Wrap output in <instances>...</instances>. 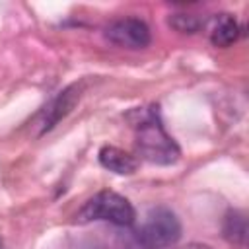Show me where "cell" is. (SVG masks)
<instances>
[{"label": "cell", "instance_id": "6da1fadb", "mask_svg": "<svg viewBox=\"0 0 249 249\" xmlns=\"http://www.w3.org/2000/svg\"><path fill=\"white\" fill-rule=\"evenodd\" d=\"M134 128H136V148L144 160L158 165H171L177 161L179 146L161 126L158 113L140 111Z\"/></svg>", "mask_w": 249, "mask_h": 249}, {"label": "cell", "instance_id": "7a4b0ae2", "mask_svg": "<svg viewBox=\"0 0 249 249\" xmlns=\"http://www.w3.org/2000/svg\"><path fill=\"white\" fill-rule=\"evenodd\" d=\"M111 222L115 226H132L136 220L134 206L130 204L128 198L115 191H99L91 198L84 202V206L76 214L78 224H88V222Z\"/></svg>", "mask_w": 249, "mask_h": 249}, {"label": "cell", "instance_id": "3957f363", "mask_svg": "<svg viewBox=\"0 0 249 249\" xmlns=\"http://www.w3.org/2000/svg\"><path fill=\"white\" fill-rule=\"evenodd\" d=\"M181 237V222L169 208L158 206L146 214L144 224L136 231V243L142 249H163Z\"/></svg>", "mask_w": 249, "mask_h": 249}, {"label": "cell", "instance_id": "277c9868", "mask_svg": "<svg viewBox=\"0 0 249 249\" xmlns=\"http://www.w3.org/2000/svg\"><path fill=\"white\" fill-rule=\"evenodd\" d=\"M105 37L113 45L128 49V51L146 49L152 41L150 27L138 18H123V19L111 21L105 27Z\"/></svg>", "mask_w": 249, "mask_h": 249}, {"label": "cell", "instance_id": "5b68a950", "mask_svg": "<svg viewBox=\"0 0 249 249\" xmlns=\"http://www.w3.org/2000/svg\"><path fill=\"white\" fill-rule=\"evenodd\" d=\"M80 95H82V84H72V86L64 88V89L39 113V119H37L39 132H37V136L49 132L54 124H58V123L74 109V105L80 101Z\"/></svg>", "mask_w": 249, "mask_h": 249}, {"label": "cell", "instance_id": "8992f818", "mask_svg": "<svg viewBox=\"0 0 249 249\" xmlns=\"http://www.w3.org/2000/svg\"><path fill=\"white\" fill-rule=\"evenodd\" d=\"M99 163L117 175H130L138 167V161L134 160V156H130L128 152L117 146H103L99 150Z\"/></svg>", "mask_w": 249, "mask_h": 249}, {"label": "cell", "instance_id": "52a82bcc", "mask_svg": "<svg viewBox=\"0 0 249 249\" xmlns=\"http://www.w3.org/2000/svg\"><path fill=\"white\" fill-rule=\"evenodd\" d=\"M237 37H239V25H237L235 18L230 16V14H220L214 19V25L210 29V41H212V45L214 47H220V49H226L231 43H235Z\"/></svg>", "mask_w": 249, "mask_h": 249}, {"label": "cell", "instance_id": "ba28073f", "mask_svg": "<svg viewBox=\"0 0 249 249\" xmlns=\"http://www.w3.org/2000/svg\"><path fill=\"white\" fill-rule=\"evenodd\" d=\"M222 231H224V237L230 243L243 247L245 239H247V218H245V214L239 212V210H230L224 218Z\"/></svg>", "mask_w": 249, "mask_h": 249}, {"label": "cell", "instance_id": "9c48e42d", "mask_svg": "<svg viewBox=\"0 0 249 249\" xmlns=\"http://www.w3.org/2000/svg\"><path fill=\"white\" fill-rule=\"evenodd\" d=\"M169 25L179 33H196L204 25V19L193 14H175L169 18Z\"/></svg>", "mask_w": 249, "mask_h": 249}, {"label": "cell", "instance_id": "30bf717a", "mask_svg": "<svg viewBox=\"0 0 249 249\" xmlns=\"http://www.w3.org/2000/svg\"><path fill=\"white\" fill-rule=\"evenodd\" d=\"M80 249H99V247H95V245H89V247H80Z\"/></svg>", "mask_w": 249, "mask_h": 249}]
</instances>
